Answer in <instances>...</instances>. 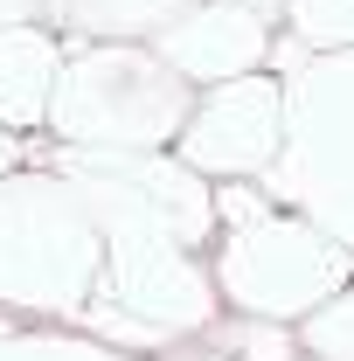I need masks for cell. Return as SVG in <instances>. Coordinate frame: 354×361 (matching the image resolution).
Listing matches in <instances>:
<instances>
[{"instance_id":"1","label":"cell","mask_w":354,"mask_h":361,"mask_svg":"<svg viewBox=\"0 0 354 361\" xmlns=\"http://www.w3.org/2000/svg\"><path fill=\"white\" fill-rule=\"evenodd\" d=\"M216 292L250 319H306L312 306H326L341 285H354V250L334 243L319 223L278 209L264 188L222 180L216 188Z\"/></svg>"},{"instance_id":"2","label":"cell","mask_w":354,"mask_h":361,"mask_svg":"<svg viewBox=\"0 0 354 361\" xmlns=\"http://www.w3.org/2000/svg\"><path fill=\"white\" fill-rule=\"evenodd\" d=\"M104 271V229L77 202V188L35 167L0 180V306L7 313L77 319Z\"/></svg>"},{"instance_id":"3","label":"cell","mask_w":354,"mask_h":361,"mask_svg":"<svg viewBox=\"0 0 354 361\" xmlns=\"http://www.w3.org/2000/svg\"><path fill=\"white\" fill-rule=\"evenodd\" d=\"M195 111V84L167 70V56L153 42H77L63 56L56 104H49V133L63 146H174L181 126Z\"/></svg>"},{"instance_id":"4","label":"cell","mask_w":354,"mask_h":361,"mask_svg":"<svg viewBox=\"0 0 354 361\" xmlns=\"http://www.w3.org/2000/svg\"><path fill=\"white\" fill-rule=\"evenodd\" d=\"M49 167L77 188L104 236H167L188 250H202V236H222L216 180L195 174L174 146H56Z\"/></svg>"},{"instance_id":"5","label":"cell","mask_w":354,"mask_h":361,"mask_svg":"<svg viewBox=\"0 0 354 361\" xmlns=\"http://www.w3.org/2000/svg\"><path fill=\"white\" fill-rule=\"evenodd\" d=\"M90 299L139 319L160 348L202 341L222 306L216 271H202V257L188 243H167V236H104V271H97Z\"/></svg>"},{"instance_id":"6","label":"cell","mask_w":354,"mask_h":361,"mask_svg":"<svg viewBox=\"0 0 354 361\" xmlns=\"http://www.w3.org/2000/svg\"><path fill=\"white\" fill-rule=\"evenodd\" d=\"M292 146V126H285V84L278 77H236V84H216L195 97L188 126H181L174 153L209 180H243V174H271L278 153Z\"/></svg>"},{"instance_id":"7","label":"cell","mask_w":354,"mask_h":361,"mask_svg":"<svg viewBox=\"0 0 354 361\" xmlns=\"http://www.w3.org/2000/svg\"><path fill=\"white\" fill-rule=\"evenodd\" d=\"M278 63L292 146L319 160H354V49H306L299 35H285Z\"/></svg>"},{"instance_id":"8","label":"cell","mask_w":354,"mask_h":361,"mask_svg":"<svg viewBox=\"0 0 354 361\" xmlns=\"http://www.w3.org/2000/svg\"><path fill=\"white\" fill-rule=\"evenodd\" d=\"M153 49L195 90H216V84H236V77H257V63L271 56V21L236 7V0H195L174 28H160Z\"/></svg>"},{"instance_id":"9","label":"cell","mask_w":354,"mask_h":361,"mask_svg":"<svg viewBox=\"0 0 354 361\" xmlns=\"http://www.w3.org/2000/svg\"><path fill=\"white\" fill-rule=\"evenodd\" d=\"M264 195L278 202V209L319 223L334 243H348V250H354V160H319V153L285 146L278 167L264 174Z\"/></svg>"},{"instance_id":"10","label":"cell","mask_w":354,"mask_h":361,"mask_svg":"<svg viewBox=\"0 0 354 361\" xmlns=\"http://www.w3.org/2000/svg\"><path fill=\"white\" fill-rule=\"evenodd\" d=\"M56 77H63V42L49 28H0V126L7 133H28L49 126V104H56Z\"/></svg>"},{"instance_id":"11","label":"cell","mask_w":354,"mask_h":361,"mask_svg":"<svg viewBox=\"0 0 354 361\" xmlns=\"http://www.w3.org/2000/svg\"><path fill=\"white\" fill-rule=\"evenodd\" d=\"M195 0H49V21L70 42H160Z\"/></svg>"},{"instance_id":"12","label":"cell","mask_w":354,"mask_h":361,"mask_svg":"<svg viewBox=\"0 0 354 361\" xmlns=\"http://www.w3.org/2000/svg\"><path fill=\"white\" fill-rule=\"evenodd\" d=\"M299 355L312 361H354V285H341L326 306L299 319Z\"/></svg>"},{"instance_id":"13","label":"cell","mask_w":354,"mask_h":361,"mask_svg":"<svg viewBox=\"0 0 354 361\" xmlns=\"http://www.w3.org/2000/svg\"><path fill=\"white\" fill-rule=\"evenodd\" d=\"M216 334V348L229 361H299V334L285 326V319H250L236 313L229 326H209Z\"/></svg>"},{"instance_id":"14","label":"cell","mask_w":354,"mask_h":361,"mask_svg":"<svg viewBox=\"0 0 354 361\" xmlns=\"http://www.w3.org/2000/svg\"><path fill=\"white\" fill-rule=\"evenodd\" d=\"M0 361H126L118 348H104V341H90V334H0Z\"/></svg>"},{"instance_id":"15","label":"cell","mask_w":354,"mask_h":361,"mask_svg":"<svg viewBox=\"0 0 354 361\" xmlns=\"http://www.w3.org/2000/svg\"><path fill=\"white\" fill-rule=\"evenodd\" d=\"M285 35H299L306 49H354V0H292Z\"/></svg>"},{"instance_id":"16","label":"cell","mask_w":354,"mask_h":361,"mask_svg":"<svg viewBox=\"0 0 354 361\" xmlns=\"http://www.w3.org/2000/svg\"><path fill=\"white\" fill-rule=\"evenodd\" d=\"M35 14H49V0H0V28H28Z\"/></svg>"},{"instance_id":"17","label":"cell","mask_w":354,"mask_h":361,"mask_svg":"<svg viewBox=\"0 0 354 361\" xmlns=\"http://www.w3.org/2000/svg\"><path fill=\"white\" fill-rule=\"evenodd\" d=\"M21 160H28V146H21V133H7V126H0V180L14 174Z\"/></svg>"},{"instance_id":"18","label":"cell","mask_w":354,"mask_h":361,"mask_svg":"<svg viewBox=\"0 0 354 361\" xmlns=\"http://www.w3.org/2000/svg\"><path fill=\"white\" fill-rule=\"evenodd\" d=\"M153 361H229L222 348H167V355H153Z\"/></svg>"},{"instance_id":"19","label":"cell","mask_w":354,"mask_h":361,"mask_svg":"<svg viewBox=\"0 0 354 361\" xmlns=\"http://www.w3.org/2000/svg\"><path fill=\"white\" fill-rule=\"evenodd\" d=\"M236 7H250V14H264V21H271V14H285L292 0H236Z\"/></svg>"},{"instance_id":"20","label":"cell","mask_w":354,"mask_h":361,"mask_svg":"<svg viewBox=\"0 0 354 361\" xmlns=\"http://www.w3.org/2000/svg\"><path fill=\"white\" fill-rule=\"evenodd\" d=\"M0 334H7V306H0Z\"/></svg>"}]
</instances>
